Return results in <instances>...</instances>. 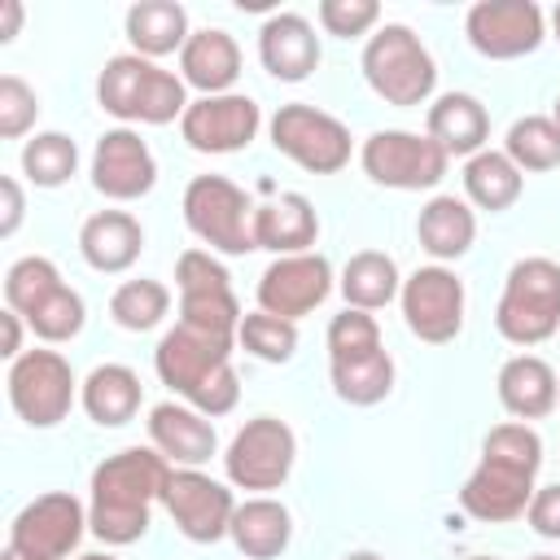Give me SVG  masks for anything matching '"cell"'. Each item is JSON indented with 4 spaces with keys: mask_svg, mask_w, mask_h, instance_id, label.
<instances>
[{
    "mask_svg": "<svg viewBox=\"0 0 560 560\" xmlns=\"http://www.w3.org/2000/svg\"><path fill=\"white\" fill-rule=\"evenodd\" d=\"M0 13H4V26H0V39L9 44V39L18 35V26H22V4H18V0H4V4H0Z\"/></svg>",
    "mask_w": 560,
    "mask_h": 560,
    "instance_id": "bcb514c9",
    "label": "cell"
},
{
    "mask_svg": "<svg viewBox=\"0 0 560 560\" xmlns=\"http://www.w3.org/2000/svg\"><path fill=\"white\" fill-rule=\"evenodd\" d=\"M525 521H529V529L538 538H556L560 542V481L534 490V499L525 508Z\"/></svg>",
    "mask_w": 560,
    "mask_h": 560,
    "instance_id": "7bdbcfd3",
    "label": "cell"
},
{
    "mask_svg": "<svg viewBox=\"0 0 560 560\" xmlns=\"http://www.w3.org/2000/svg\"><path fill=\"white\" fill-rule=\"evenodd\" d=\"M363 79L385 105H424L438 88V66L429 48L411 35L402 22H385L368 44H363Z\"/></svg>",
    "mask_w": 560,
    "mask_h": 560,
    "instance_id": "5b68a950",
    "label": "cell"
},
{
    "mask_svg": "<svg viewBox=\"0 0 560 560\" xmlns=\"http://www.w3.org/2000/svg\"><path fill=\"white\" fill-rule=\"evenodd\" d=\"M298 438L280 416H254L228 442L223 468L236 490H280L293 472Z\"/></svg>",
    "mask_w": 560,
    "mask_h": 560,
    "instance_id": "8fae6325",
    "label": "cell"
},
{
    "mask_svg": "<svg viewBox=\"0 0 560 560\" xmlns=\"http://www.w3.org/2000/svg\"><path fill=\"white\" fill-rule=\"evenodd\" d=\"M551 118H556V127H560V96H556V109H551Z\"/></svg>",
    "mask_w": 560,
    "mask_h": 560,
    "instance_id": "f907efd6",
    "label": "cell"
},
{
    "mask_svg": "<svg viewBox=\"0 0 560 560\" xmlns=\"http://www.w3.org/2000/svg\"><path fill=\"white\" fill-rule=\"evenodd\" d=\"M468 560H494V556H468Z\"/></svg>",
    "mask_w": 560,
    "mask_h": 560,
    "instance_id": "f5cc1de1",
    "label": "cell"
},
{
    "mask_svg": "<svg viewBox=\"0 0 560 560\" xmlns=\"http://www.w3.org/2000/svg\"><path fill=\"white\" fill-rule=\"evenodd\" d=\"M529 560H556V556H529Z\"/></svg>",
    "mask_w": 560,
    "mask_h": 560,
    "instance_id": "db71d44e",
    "label": "cell"
},
{
    "mask_svg": "<svg viewBox=\"0 0 560 560\" xmlns=\"http://www.w3.org/2000/svg\"><path fill=\"white\" fill-rule=\"evenodd\" d=\"M402 293L398 280V262L381 249H359L350 254V262L341 267V298L354 311H381Z\"/></svg>",
    "mask_w": 560,
    "mask_h": 560,
    "instance_id": "4dcf8cb0",
    "label": "cell"
},
{
    "mask_svg": "<svg viewBox=\"0 0 560 560\" xmlns=\"http://www.w3.org/2000/svg\"><path fill=\"white\" fill-rule=\"evenodd\" d=\"M319 236V214L302 192H280L267 206H254V241L258 249H271L276 258L284 254H306Z\"/></svg>",
    "mask_w": 560,
    "mask_h": 560,
    "instance_id": "cb8c5ba5",
    "label": "cell"
},
{
    "mask_svg": "<svg viewBox=\"0 0 560 560\" xmlns=\"http://www.w3.org/2000/svg\"><path fill=\"white\" fill-rule=\"evenodd\" d=\"M0 560H22V556H13V551H9V547H4V556H0Z\"/></svg>",
    "mask_w": 560,
    "mask_h": 560,
    "instance_id": "816d5d0a",
    "label": "cell"
},
{
    "mask_svg": "<svg viewBox=\"0 0 560 560\" xmlns=\"http://www.w3.org/2000/svg\"><path fill=\"white\" fill-rule=\"evenodd\" d=\"M171 468L175 464L153 446H127L118 455H105L92 468L88 529L109 547H127L144 538L153 503H162Z\"/></svg>",
    "mask_w": 560,
    "mask_h": 560,
    "instance_id": "6da1fadb",
    "label": "cell"
},
{
    "mask_svg": "<svg viewBox=\"0 0 560 560\" xmlns=\"http://www.w3.org/2000/svg\"><path fill=\"white\" fill-rule=\"evenodd\" d=\"M258 57L271 79L302 83L319 66V35L302 13H271L258 31Z\"/></svg>",
    "mask_w": 560,
    "mask_h": 560,
    "instance_id": "ffe728a7",
    "label": "cell"
},
{
    "mask_svg": "<svg viewBox=\"0 0 560 560\" xmlns=\"http://www.w3.org/2000/svg\"><path fill=\"white\" fill-rule=\"evenodd\" d=\"M171 311V289L162 280H122L109 298V315L127 332H149L166 319Z\"/></svg>",
    "mask_w": 560,
    "mask_h": 560,
    "instance_id": "e575fe53",
    "label": "cell"
},
{
    "mask_svg": "<svg viewBox=\"0 0 560 560\" xmlns=\"http://www.w3.org/2000/svg\"><path fill=\"white\" fill-rule=\"evenodd\" d=\"M494 328L512 346H538L560 328V262L521 258L503 280Z\"/></svg>",
    "mask_w": 560,
    "mask_h": 560,
    "instance_id": "8992f818",
    "label": "cell"
},
{
    "mask_svg": "<svg viewBox=\"0 0 560 560\" xmlns=\"http://www.w3.org/2000/svg\"><path fill=\"white\" fill-rule=\"evenodd\" d=\"M328 293H332V262L311 249L284 254L258 276V311L293 319V324L302 315H311Z\"/></svg>",
    "mask_w": 560,
    "mask_h": 560,
    "instance_id": "ac0fdd59",
    "label": "cell"
},
{
    "mask_svg": "<svg viewBox=\"0 0 560 560\" xmlns=\"http://www.w3.org/2000/svg\"><path fill=\"white\" fill-rule=\"evenodd\" d=\"M79 560H118V556H109V551H88V556H79Z\"/></svg>",
    "mask_w": 560,
    "mask_h": 560,
    "instance_id": "c3c4849f",
    "label": "cell"
},
{
    "mask_svg": "<svg viewBox=\"0 0 560 560\" xmlns=\"http://www.w3.org/2000/svg\"><path fill=\"white\" fill-rule=\"evenodd\" d=\"M372 350H381V324L372 319V311L346 306L341 315H332V324H328V359H354V354H372Z\"/></svg>",
    "mask_w": 560,
    "mask_h": 560,
    "instance_id": "ab89813d",
    "label": "cell"
},
{
    "mask_svg": "<svg viewBox=\"0 0 560 560\" xmlns=\"http://www.w3.org/2000/svg\"><path fill=\"white\" fill-rule=\"evenodd\" d=\"M556 402H560V376H556Z\"/></svg>",
    "mask_w": 560,
    "mask_h": 560,
    "instance_id": "11a10c76",
    "label": "cell"
},
{
    "mask_svg": "<svg viewBox=\"0 0 560 560\" xmlns=\"http://www.w3.org/2000/svg\"><path fill=\"white\" fill-rule=\"evenodd\" d=\"M184 223L197 241L219 254H249L254 241V201L228 175H197L184 188Z\"/></svg>",
    "mask_w": 560,
    "mask_h": 560,
    "instance_id": "52a82bcc",
    "label": "cell"
},
{
    "mask_svg": "<svg viewBox=\"0 0 560 560\" xmlns=\"http://www.w3.org/2000/svg\"><path fill=\"white\" fill-rule=\"evenodd\" d=\"M175 284H179V324L236 341L241 302L232 293L228 267L210 258V249H184L175 262Z\"/></svg>",
    "mask_w": 560,
    "mask_h": 560,
    "instance_id": "ba28073f",
    "label": "cell"
},
{
    "mask_svg": "<svg viewBox=\"0 0 560 560\" xmlns=\"http://www.w3.org/2000/svg\"><path fill=\"white\" fill-rule=\"evenodd\" d=\"M416 236L420 245L438 258V262H451V258H464L477 241V214L468 210V201L442 192V197H429L420 206V219H416Z\"/></svg>",
    "mask_w": 560,
    "mask_h": 560,
    "instance_id": "83f0119b",
    "label": "cell"
},
{
    "mask_svg": "<svg viewBox=\"0 0 560 560\" xmlns=\"http://www.w3.org/2000/svg\"><path fill=\"white\" fill-rule=\"evenodd\" d=\"M521 188H525V175L499 149H481V153H472L464 162V192H468L472 206H481L490 214L508 210L521 197Z\"/></svg>",
    "mask_w": 560,
    "mask_h": 560,
    "instance_id": "1f68e13d",
    "label": "cell"
},
{
    "mask_svg": "<svg viewBox=\"0 0 560 560\" xmlns=\"http://www.w3.org/2000/svg\"><path fill=\"white\" fill-rule=\"evenodd\" d=\"M35 114H39V96L18 74H4L0 79V136L4 140L26 136L31 122H35Z\"/></svg>",
    "mask_w": 560,
    "mask_h": 560,
    "instance_id": "b9f144b4",
    "label": "cell"
},
{
    "mask_svg": "<svg viewBox=\"0 0 560 560\" xmlns=\"http://www.w3.org/2000/svg\"><path fill=\"white\" fill-rule=\"evenodd\" d=\"M429 136L446 149V158H472L486 149V136H490V114L477 96L468 92H446L429 105V118H424Z\"/></svg>",
    "mask_w": 560,
    "mask_h": 560,
    "instance_id": "d4e9b609",
    "label": "cell"
},
{
    "mask_svg": "<svg viewBox=\"0 0 560 560\" xmlns=\"http://www.w3.org/2000/svg\"><path fill=\"white\" fill-rule=\"evenodd\" d=\"M0 197H4L0 236H13V232H18V223H22V210H26V201H22V184H18L13 175H4V179H0Z\"/></svg>",
    "mask_w": 560,
    "mask_h": 560,
    "instance_id": "ee69618b",
    "label": "cell"
},
{
    "mask_svg": "<svg viewBox=\"0 0 560 560\" xmlns=\"http://www.w3.org/2000/svg\"><path fill=\"white\" fill-rule=\"evenodd\" d=\"M162 508L171 512L175 529L188 542H219L232 529L236 499L223 481L206 477L201 468H171L166 490H162Z\"/></svg>",
    "mask_w": 560,
    "mask_h": 560,
    "instance_id": "9a60e30c",
    "label": "cell"
},
{
    "mask_svg": "<svg viewBox=\"0 0 560 560\" xmlns=\"http://www.w3.org/2000/svg\"><path fill=\"white\" fill-rule=\"evenodd\" d=\"M188 13H184V4H175V0H140V4H131L127 9V39H131V52H140V57H149V61H158V57H166V52H184V44H188Z\"/></svg>",
    "mask_w": 560,
    "mask_h": 560,
    "instance_id": "f546056e",
    "label": "cell"
},
{
    "mask_svg": "<svg viewBox=\"0 0 560 560\" xmlns=\"http://www.w3.org/2000/svg\"><path fill=\"white\" fill-rule=\"evenodd\" d=\"M79 166V149L61 131H39L22 144V171L35 188H61Z\"/></svg>",
    "mask_w": 560,
    "mask_h": 560,
    "instance_id": "d590c367",
    "label": "cell"
},
{
    "mask_svg": "<svg viewBox=\"0 0 560 560\" xmlns=\"http://www.w3.org/2000/svg\"><path fill=\"white\" fill-rule=\"evenodd\" d=\"M140 249H144V228L127 210H96L79 228V254L92 271L118 276L140 258Z\"/></svg>",
    "mask_w": 560,
    "mask_h": 560,
    "instance_id": "603a6c76",
    "label": "cell"
},
{
    "mask_svg": "<svg viewBox=\"0 0 560 560\" xmlns=\"http://www.w3.org/2000/svg\"><path fill=\"white\" fill-rule=\"evenodd\" d=\"M83 525H88V508L66 490H48L13 516L9 551L22 560H66L79 547Z\"/></svg>",
    "mask_w": 560,
    "mask_h": 560,
    "instance_id": "4fadbf2b",
    "label": "cell"
},
{
    "mask_svg": "<svg viewBox=\"0 0 560 560\" xmlns=\"http://www.w3.org/2000/svg\"><path fill=\"white\" fill-rule=\"evenodd\" d=\"M468 44L490 61H512L547 39L542 9L534 0H481L464 18Z\"/></svg>",
    "mask_w": 560,
    "mask_h": 560,
    "instance_id": "2e32d148",
    "label": "cell"
},
{
    "mask_svg": "<svg viewBox=\"0 0 560 560\" xmlns=\"http://www.w3.org/2000/svg\"><path fill=\"white\" fill-rule=\"evenodd\" d=\"M538 468H542V438L525 420L494 424L481 442V464L468 472V481L459 490V508L486 525L516 521V516H525V508L538 490L534 486Z\"/></svg>",
    "mask_w": 560,
    "mask_h": 560,
    "instance_id": "7a4b0ae2",
    "label": "cell"
},
{
    "mask_svg": "<svg viewBox=\"0 0 560 560\" xmlns=\"http://www.w3.org/2000/svg\"><path fill=\"white\" fill-rule=\"evenodd\" d=\"M228 538H232L236 551L249 556V560H276V556H284V547H289V538H293V516H289L284 503L258 494V499L236 503Z\"/></svg>",
    "mask_w": 560,
    "mask_h": 560,
    "instance_id": "484cf974",
    "label": "cell"
},
{
    "mask_svg": "<svg viewBox=\"0 0 560 560\" xmlns=\"http://www.w3.org/2000/svg\"><path fill=\"white\" fill-rule=\"evenodd\" d=\"M551 26H556V39H560V4L551 9Z\"/></svg>",
    "mask_w": 560,
    "mask_h": 560,
    "instance_id": "681fc988",
    "label": "cell"
},
{
    "mask_svg": "<svg viewBox=\"0 0 560 560\" xmlns=\"http://www.w3.org/2000/svg\"><path fill=\"white\" fill-rule=\"evenodd\" d=\"M398 302H402V319H407L411 337H420L429 346H446L464 328V280L442 262L411 271L402 280Z\"/></svg>",
    "mask_w": 560,
    "mask_h": 560,
    "instance_id": "5bb4252c",
    "label": "cell"
},
{
    "mask_svg": "<svg viewBox=\"0 0 560 560\" xmlns=\"http://www.w3.org/2000/svg\"><path fill=\"white\" fill-rule=\"evenodd\" d=\"M271 144L311 175H337L350 162V127L306 101H289L276 109Z\"/></svg>",
    "mask_w": 560,
    "mask_h": 560,
    "instance_id": "30bf717a",
    "label": "cell"
},
{
    "mask_svg": "<svg viewBox=\"0 0 560 560\" xmlns=\"http://www.w3.org/2000/svg\"><path fill=\"white\" fill-rule=\"evenodd\" d=\"M232 346L223 337H210L201 328L175 324L171 332H162L158 350H153V368L162 376V385H171L188 407H197L201 416H228L241 398V381L232 368Z\"/></svg>",
    "mask_w": 560,
    "mask_h": 560,
    "instance_id": "3957f363",
    "label": "cell"
},
{
    "mask_svg": "<svg viewBox=\"0 0 560 560\" xmlns=\"http://www.w3.org/2000/svg\"><path fill=\"white\" fill-rule=\"evenodd\" d=\"M158 184V162L153 149L140 140V131L131 127H114L96 140L92 149V188L109 201H136L144 192H153Z\"/></svg>",
    "mask_w": 560,
    "mask_h": 560,
    "instance_id": "d6986e66",
    "label": "cell"
},
{
    "mask_svg": "<svg viewBox=\"0 0 560 560\" xmlns=\"http://www.w3.org/2000/svg\"><path fill=\"white\" fill-rule=\"evenodd\" d=\"M61 284H66V280L57 276V267H52L48 258L26 254V258H18V262L4 271V306L26 319V315L39 311Z\"/></svg>",
    "mask_w": 560,
    "mask_h": 560,
    "instance_id": "8d00e7d4",
    "label": "cell"
},
{
    "mask_svg": "<svg viewBox=\"0 0 560 560\" xmlns=\"http://www.w3.org/2000/svg\"><path fill=\"white\" fill-rule=\"evenodd\" d=\"M328 376L341 402L350 407H372L394 389V359L385 350L354 354V359H328Z\"/></svg>",
    "mask_w": 560,
    "mask_h": 560,
    "instance_id": "d6a6232c",
    "label": "cell"
},
{
    "mask_svg": "<svg viewBox=\"0 0 560 560\" xmlns=\"http://www.w3.org/2000/svg\"><path fill=\"white\" fill-rule=\"evenodd\" d=\"M74 372L57 350H26L9 363V402L31 429H52L74 407Z\"/></svg>",
    "mask_w": 560,
    "mask_h": 560,
    "instance_id": "7c38bea8",
    "label": "cell"
},
{
    "mask_svg": "<svg viewBox=\"0 0 560 560\" xmlns=\"http://www.w3.org/2000/svg\"><path fill=\"white\" fill-rule=\"evenodd\" d=\"M359 162H363V171H368L372 184L398 188V192L433 188L446 175V166H451L446 149L429 131L416 136V131H398V127L372 131L363 140V149H359Z\"/></svg>",
    "mask_w": 560,
    "mask_h": 560,
    "instance_id": "9c48e42d",
    "label": "cell"
},
{
    "mask_svg": "<svg viewBox=\"0 0 560 560\" xmlns=\"http://www.w3.org/2000/svg\"><path fill=\"white\" fill-rule=\"evenodd\" d=\"M236 341L262 363H289L293 350H298V324L280 319V315H267V311H249V315H241Z\"/></svg>",
    "mask_w": 560,
    "mask_h": 560,
    "instance_id": "74e56055",
    "label": "cell"
},
{
    "mask_svg": "<svg viewBox=\"0 0 560 560\" xmlns=\"http://www.w3.org/2000/svg\"><path fill=\"white\" fill-rule=\"evenodd\" d=\"M258 127H262V109L254 96H241V92L201 96L179 118V136L197 153H236L258 136Z\"/></svg>",
    "mask_w": 560,
    "mask_h": 560,
    "instance_id": "e0dca14e",
    "label": "cell"
},
{
    "mask_svg": "<svg viewBox=\"0 0 560 560\" xmlns=\"http://www.w3.org/2000/svg\"><path fill=\"white\" fill-rule=\"evenodd\" d=\"M96 101L105 114H114L122 122H149V127L175 122L192 105L188 83L140 52H118L105 61V70L96 79Z\"/></svg>",
    "mask_w": 560,
    "mask_h": 560,
    "instance_id": "277c9868",
    "label": "cell"
},
{
    "mask_svg": "<svg viewBox=\"0 0 560 560\" xmlns=\"http://www.w3.org/2000/svg\"><path fill=\"white\" fill-rule=\"evenodd\" d=\"M83 319H88V306H83V298H79L70 284H61V289L39 306V311H31V315H26L31 332H35L39 341H48V346L79 337V332H83Z\"/></svg>",
    "mask_w": 560,
    "mask_h": 560,
    "instance_id": "f35d334b",
    "label": "cell"
},
{
    "mask_svg": "<svg viewBox=\"0 0 560 560\" xmlns=\"http://www.w3.org/2000/svg\"><path fill=\"white\" fill-rule=\"evenodd\" d=\"M503 153L512 158V166L521 175L525 171H556L560 166V127H556V118H542V114L516 118L508 127Z\"/></svg>",
    "mask_w": 560,
    "mask_h": 560,
    "instance_id": "836d02e7",
    "label": "cell"
},
{
    "mask_svg": "<svg viewBox=\"0 0 560 560\" xmlns=\"http://www.w3.org/2000/svg\"><path fill=\"white\" fill-rule=\"evenodd\" d=\"M0 319H4V350H0V354H4V359L26 354V350H22V315L4 306V315H0Z\"/></svg>",
    "mask_w": 560,
    "mask_h": 560,
    "instance_id": "f6af8a7d",
    "label": "cell"
},
{
    "mask_svg": "<svg viewBox=\"0 0 560 560\" xmlns=\"http://www.w3.org/2000/svg\"><path fill=\"white\" fill-rule=\"evenodd\" d=\"M140 398H144V385H140V376L127 363H101V368H92L88 381H83V389H79L83 411L101 429L127 424L140 411Z\"/></svg>",
    "mask_w": 560,
    "mask_h": 560,
    "instance_id": "f1b7e54d",
    "label": "cell"
},
{
    "mask_svg": "<svg viewBox=\"0 0 560 560\" xmlns=\"http://www.w3.org/2000/svg\"><path fill=\"white\" fill-rule=\"evenodd\" d=\"M149 442L153 451H162L171 464L179 468H201L214 446H219V433L210 424V416H201L197 407H184V402H158L149 411Z\"/></svg>",
    "mask_w": 560,
    "mask_h": 560,
    "instance_id": "44dd1931",
    "label": "cell"
},
{
    "mask_svg": "<svg viewBox=\"0 0 560 560\" xmlns=\"http://www.w3.org/2000/svg\"><path fill=\"white\" fill-rule=\"evenodd\" d=\"M346 560H381V556H376V551H350Z\"/></svg>",
    "mask_w": 560,
    "mask_h": 560,
    "instance_id": "7dc6e473",
    "label": "cell"
},
{
    "mask_svg": "<svg viewBox=\"0 0 560 560\" xmlns=\"http://www.w3.org/2000/svg\"><path fill=\"white\" fill-rule=\"evenodd\" d=\"M241 74V48L228 31L219 26H206V31H192L184 52H179V79L188 88H197L201 96H223L232 92Z\"/></svg>",
    "mask_w": 560,
    "mask_h": 560,
    "instance_id": "7402d4cb",
    "label": "cell"
},
{
    "mask_svg": "<svg viewBox=\"0 0 560 560\" xmlns=\"http://www.w3.org/2000/svg\"><path fill=\"white\" fill-rule=\"evenodd\" d=\"M499 402L516 420H542L556 407V372L538 354H512L499 368Z\"/></svg>",
    "mask_w": 560,
    "mask_h": 560,
    "instance_id": "4316f807",
    "label": "cell"
},
{
    "mask_svg": "<svg viewBox=\"0 0 560 560\" xmlns=\"http://www.w3.org/2000/svg\"><path fill=\"white\" fill-rule=\"evenodd\" d=\"M381 4L376 0H319V26L337 39H359L376 26Z\"/></svg>",
    "mask_w": 560,
    "mask_h": 560,
    "instance_id": "60d3db41",
    "label": "cell"
}]
</instances>
